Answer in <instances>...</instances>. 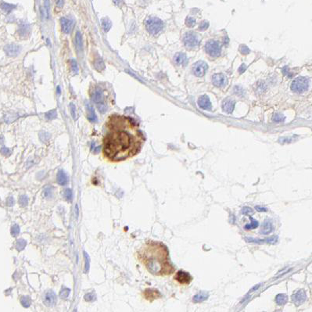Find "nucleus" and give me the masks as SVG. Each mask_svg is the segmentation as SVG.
Returning a JSON list of instances; mask_svg holds the SVG:
<instances>
[{
  "label": "nucleus",
  "mask_w": 312,
  "mask_h": 312,
  "mask_svg": "<svg viewBox=\"0 0 312 312\" xmlns=\"http://www.w3.org/2000/svg\"><path fill=\"white\" fill-rule=\"evenodd\" d=\"M103 153L111 161L132 157L140 151L144 136L135 120L127 116L112 115L106 123Z\"/></svg>",
  "instance_id": "nucleus-1"
},
{
  "label": "nucleus",
  "mask_w": 312,
  "mask_h": 312,
  "mask_svg": "<svg viewBox=\"0 0 312 312\" xmlns=\"http://www.w3.org/2000/svg\"><path fill=\"white\" fill-rule=\"evenodd\" d=\"M138 258L153 275L164 276L175 272V268L169 260L168 249L161 243L147 242L139 251Z\"/></svg>",
  "instance_id": "nucleus-2"
},
{
  "label": "nucleus",
  "mask_w": 312,
  "mask_h": 312,
  "mask_svg": "<svg viewBox=\"0 0 312 312\" xmlns=\"http://www.w3.org/2000/svg\"><path fill=\"white\" fill-rule=\"evenodd\" d=\"M146 28L151 34H157L163 28V23L157 17H149L146 21Z\"/></svg>",
  "instance_id": "nucleus-3"
},
{
  "label": "nucleus",
  "mask_w": 312,
  "mask_h": 312,
  "mask_svg": "<svg viewBox=\"0 0 312 312\" xmlns=\"http://www.w3.org/2000/svg\"><path fill=\"white\" fill-rule=\"evenodd\" d=\"M309 82L306 77H299L292 81L291 84V89L297 93H302L308 89Z\"/></svg>",
  "instance_id": "nucleus-4"
},
{
  "label": "nucleus",
  "mask_w": 312,
  "mask_h": 312,
  "mask_svg": "<svg viewBox=\"0 0 312 312\" xmlns=\"http://www.w3.org/2000/svg\"><path fill=\"white\" fill-rule=\"evenodd\" d=\"M183 42L188 49H193L199 46L200 38L196 33L192 32H186L183 37Z\"/></svg>",
  "instance_id": "nucleus-5"
},
{
  "label": "nucleus",
  "mask_w": 312,
  "mask_h": 312,
  "mask_svg": "<svg viewBox=\"0 0 312 312\" xmlns=\"http://www.w3.org/2000/svg\"><path fill=\"white\" fill-rule=\"evenodd\" d=\"M206 52L207 54L212 57H217L221 53V46L218 42L214 40H210L206 43Z\"/></svg>",
  "instance_id": "nucleus-6"
},
{
  "label": "nucleus",
  "mask_w": 312,
  "mask_h": 312,
  "mask_svg": "<svg viewBox=\"0 0 312 312\" xmlns=\"http://www.w3.org/2000/svg\"><path fill=\"white\" fill-rule=\"evenodd\" d=\"M208 66L203 61H198L192 67V72L197 77H203L206 74Z\"/></svg>",
  "instance_id": "nucleus-7"
},
{
  "label": "nucleus",
  "mask_w": 312,
  "mask_h": 312,
  "mask_svg": "<svg viewBox=\"0 0 312 312\" xmlns=\"http://www.w3.org/2000/svg\"><path fill=\"white\" fill-rule=\"evenodd\" d=\"M175 279L181 285H188L191 282L192 277L189 273L184 271H178L175 274Z\"/></svg>",
  "instance_id": "nucleus-8"
},
{
  "label": "nucleus",
  "mask_w": 312,
  "mask_h": 312,
  "mask_svg": "<svg viewBox=\"0 0 312 312\" xmlns=\"http://www.w3.org/2000/svg\"><path fill=\"white\" fill-rule=\"evenodd\" d=\"M245 239H246L247 243H252L256 244H275L278 241V236L274 235L272 237L267 238V239H253V238L246 237L245 238Z\"/></svg>",
  "instance_id": "nucleus-9"
},
{
  "label": "nucleus",
  "mask_w": 312,
  "mask_h": 312,
  "mask_svg": "<svg viewBox=\"0 0 312 312\" xmlns=\"http://www.w3.org/2000/svg\"><path fill=\"white\" fill-rule=\"evenodd\" d=\"M43 302L47 307L54 306L56 303V296L55 292L52 290L45 292L43 296Z\"/></svg>",
  "instance_id": "nucleus-10"
},
{
  "label": "nucleus",
  "mask_w": 312,
  "mask_h": 312,
  "mask_svg": "<svg viewBox=\"0 0 312 312\" xmlns=\"http://www.w3.org/2000/svg\"><path fill=\"white\" fill-rule=\"evenodd\" d=\"M307 299V295L306 292L303 289H301V290H298L297 292H295L293 295L292 296V300L293 301V303L296 304V305H301L304 303V301H306Z\"/></svg>",
  "instance_id": "nucleus-11"
},
{
  "label": "nucleus",
  "mask_w": 312,
  "mask_h": 312,
  "mask_svg": "<svg viewBox=\"0 0 312 312\" xmlns=\"http://www.w3.org/2000/svg\"><path fill=\"white\" fill-rule=\"evenodd\" d=\"M60 24H61L62 31L65 34H69L72 31L74 22H73V20L67 19L66 17H62V18H60Z\"/></svg>",
  "instance_id": "nucleus-12"
},
{
  "label": "nucleus",
  "mask_w": 312,
  "mask_h": 312,
  "mask_svg": "<svg viewBox=\"0 0 312 312\" xmlns=\"http://www.w3.org/2000/svg\"><path fill=\"white\" fill-rule=\"evenodd\" d=\"M85 107L86 110H87V118L88 120L90 121V122H92V123H95L97 122V116L95 113L94 108L93 106L91 105V103L89 102H86L85 103Z\"/></svg>",
  "instance_id": "nucleus-13"
},
{
  "label": "nucleus",
  "mask_w": 312,
  "mask_h": 312,
  "mask_svg": "<svg viewBox=\"0 0 312 312\" xmlns=\"http://www.w3.org/2000/svg\"><path fill=\"white\" fill-rule=\"evenodd\" d=\"M198 104L201 109L205 110L211 109V103L210 101L209 97L206 95L200 96V98L198 99Z\"/></svg>",
  "instance_id": "nucleus-14"
},
{
  "label": "nucleus",
  "mask_w": 312,
  "mask_h": 312,
  "mask_svg": "<svg viewBox=\"0 0 312 312\" xmlns=\"http://www.w3.org/2000/svg\"><path fill=\"white\" fill-rule=\"evenodd\" d=\"M226 77L223 74H221V73L215 74L212 77V83L216 87H221L226 83Z\"/></svg>",
  "instance_id": "nucleus-15"
},
{
  "label": "nucleus",
  "mask_w": 312,
  "mask_h": 312,
  "mask_svg": "<svg viewBox=\"0 0 312 312\" xmlns=\"http://www.w3.org/2000/svg\"><path fill=\"white\" fill-rule=\"evenodd\" d=\"M235 105V101L232 98H227L222 103V109L225 112L228 114H231L234 110Z\"/></svg>",
  "instance_id": "nucleus-16"
},
{
  "label": "nucleus",
  "mask_w": 312,
  "mask_h": 312,
  "mask_svg": "<svg viewBox=\"0 0 312 312\" xmlns=\"http://www.w3.org/2000/svg\"><path fill=\"white\" fill-rule=\"evenodd\" d=\"M4 50L6 52V53L9 56H16L17 55L19 54L20 51V46H17L15 44H9L7 46H5Z\"/></svg>",
  "instance_id": "nucleus-17"
},
{
  "label": "nucleus",
  "mask_w": 312,
  "mask_h": 312,
  "mask_svg": "<svg viewBox=\"0 0 312 312\" xmlns=\"http://www.w3.org/2000/svg\"><path fill=\"white\" fill-rule=\"evenodd\" d=\"M144 297H145L146 300L153 301L156 300V299H158L159 297H160V293L158 292L157 290L147 289L144 292Z\"/></svg>",
  "instance_id": "nucleus-18"
},
{
  "label": "nucleus",
  "mask_w": 312,
  "mask_h": 312,
  "mask_svg": "<svg viewBox=\"0 0 312 312\" xmlns=\"http://www.w3.org/2000/svg\"><path fill=\"white\" fill-rule=\"evenodd\" d=\"M92 97L93 101H94V103H96V105L101 104V103H103V94L101 89H95L93 92H92Z\"/></svg>",
  "instance_id": "nucleus-19"
},
{
  "label": "nucleus",
  "mask_w": 312,
  "mask_h": 312,
  "mask_svg": "<svg viewBox=\"0 0 312 312\" xmlns=\"http://www.w3.org/2000/svg\"><path fill=\"white\" fill-rule=\"evenodd\" d=\"M174 60H175V63L178 65V66H185L187 63V56L185 53H182V52H178L177 54L175 55V57H174Z\"/></svg>",
  "instance_id": "nucleus-20"
},
{
  "label": "nucleus",
  "mask_w": 312,
  "mask_h": 312,
  "mask_svg": "<svg viewBox=\"0 0 312 312\" xmlns=\"http://www.w3.org/2000/svg\"><path fill=\"white\" fill-rule=\"evenodd\" d=\"M273 231V225L269 220H266L262 225L261 229V233L263 235H268Z\"/></svg>",
  "instance_id": "nucleus-21"
},
{
  "label": "nucleus",
  "mask_w": 312,
  "mask_h": 312,
  "mask_svg": "<svg viewBox=\"0 0 312 312\" xmlns=\"http://www.w3.org/2000/svg\"><path fill=\"white\" fill-rule=\"evenodd\" d=\"M57 182L61 186H65L68 182V177L63 170L59 171L57 174Z\"/></svg>",
  "instance_id": "nucleus-22"
},
{
  "label": "nucleus",
  "mask_w": 312,
  "mask_h": 312,
  "mask_svg": "<svg viewBox=\"0 0 312 312\" xmlns=\"http://www.w3.org/2000/svg\"><path fill=\"white\" fill-rule=\"evenodd\" d=\"M208 293L206 292H201L197 293L196 295H195L193 297V302L194 303H200V302H202V301H206V299L208 298Z\"/></svg>",
  "instance_id": "nucleus-23"
},
{
  "label": "nucleus",
  "mask_w": 312,
  "mask_h": 312,
  "mask_svg": "<svg viewBox=\"0 0 312 312\" xmlns=\"http://www.w3.org/2000/svg\"><path fill=\"white\" fill-rule=\"evenodd\" d=\"M94 67L95 68V70H97L98 71H103L105 69V67H106L104 61L100 57H97L96 59H95Z\"/></svg>",
  "instance_id": "nucleus-24"
},
{
  "label": "nucleus",
  "mask_w": 312,
  "mask_h": 312,
  "mask_svg": "<svg viewBox=\"0 0 312 312\" xmlns=\"http://www.w3.org/2000/svg\"><path fill=\"white\" fill-rule=\"evenodd\" d=\"M288 301V297L286 294L284 293H280V294H278L275 297V301L278 305H284L286 304Z\"/></svg>",
  "instance_id": "nucleus-25"
},
{
  "label": "nucleus",
  "mask_w": 312,
  "mask_h": 312,
  "mask_svg": "<svg viewBox=\"0 0 312 312\" xmlns=\"http://www.w3.org/2000/svg\"><path fill=\"white\" fill-rule=\"evenodd\" d=\"M75 45H76V47L79 50L82 49V47H83V45H82V37H81V34L80 32H76V35H75Z\"/></svg>",
  "instance_id": "nucleus-26"
},
{
  "label": "nucleus",
  "mask_w": 312,
  "mask_h": 312,
  "mask_svg": "<svg viewBox=\"0 0 312 312\" xmlns=\"http://www.w3.org/2000/svg\"><path fill=\"white\" fill-rule=\"evenodd\" d=\"M101 24H102V28L104 30V32H108L110 29L111 28L112 23L108 18L102 19L101 20Z\"/></svg>",
  "instance_id": "nucleus-27"
},
{
  "label": "nucleus",
  "mask_w": 312,
  "mask_h": 312,
  "mask_svg": "<svg viewBox=\"0 0 312 312\" xmlns=\"http://www.w3.org/2000/svg\"><path fill=\"white\" fill-rule=\"evenodd\" d=\"M42 194L44 197L46 198H51L53 195V187L51 186H46L43 189Z\"/></svg>",
  "instance_id": "nucleus-28"
},
{
  "label": "nucleus",
  "mask_w": 312,
  "mask_h": 312,
  "mask_svg": "<svg viewBox=\"0 0 312 312\" xmlns=\"http://www.w3.org/2000/svg\"><path fill=\"white\" fill-rule=\"evenodd\" d=\"M26 245H27V242L26 240L23 239H20L17 241V244H16V248L18 251H21L23 250L24 248H25Z\"/></svg>",
  "instance_id": "nucleus-29"
},
{
  "label": "nucleus",
  "mask_w": 312,
  "mask_h": 312,
  "mask_svg": "<svg viewBox=\"0 0 312 312\" xmlns=\"http://www.w3.org/2000/svg\"><path fill=\"white\" fill-rule=\"evenodd\" d=\"M57 116V112H56V110H49L46 114V119L48 120H52V119H55Z\"/></svg>",
  "instance_id": "nucleus-30"
},
{
  "label": "nucleus",
  "mask_w": 312,
  "mask_h": 312,
  "mask_svg": "<svg viewBox=\"0 0 312 312\" xmlns=\"http://www.w3.org/2000/svg\"><path fill=\"white\" fill-rule=\"evenodd\" d=\"M63 197L65 198V200L67 201H71L72 200V191L71 189L67 188L63 190Z\"/></svg>",
  "instance_id": "nucleus-31"
},
{
  "label": "nucleus",
  "mask_w": 312,
  "mask_h": 312,
  "mask_svg": "<svg viewBox=\"0 0 312 312\" xmlns=\"http://www.w3.org/2000/svg\"><path fill=\"white\" fill-rule=\"evenodd\" d=\"M15 8H16L15 5H11V4H9V3H3L2 4V9H3V11L6 12V13L12 11Z\"/></svg>",
  "instance_id": "nucleus-32"
},
{
  "label": "nucleus",
  "mask_w": 312,
  "mask_h": 312,
  "mask_svg": "<svg viewBox=\"0 0 312 312\" xmlns=\"http://www.w3.org/2000/svg\"><path fill=\"white\" fill-rule=\"evenodd\" d=\"M20 303L22 304V306L24 307H28L31 304V299L29 297H22L20 298Z\"/></svg>",
  "instance_id": "nucleus-33"
},
{
  "label": "nucleus",
  "mask_w": 312,
  "mask_h": 312,
  "mask_svg": "<svg viewBox=\"0 0 312 312\" xmlns=\"http://www.w3.org/2000/svg\"><path fill=\"white\" fill-rule=\"evenodd\" d=\"M249 218H250V221H251V223L247 224L246 226H245V229H256V228L258 226V222L257 221L255 220V219H253V218H251V217H250Z\"/></svg>",
  "instance_id": "nucleus-34"
},
{
  "label": "nucleus",
  "mask_w": 312,
  "mask_h": 312,
  "mask_svg": "<svg viewBox=\"0 0 312 312\" xmlns=\"http://www.w3.org/2000/svg\"><path fill=\"white\" fill-rule=\"evenodd\" d=\"M70 292H71L70 289L66 288V287H63L62 289L60 290V297L62 298V299H67V298L68 297L69 294H70Z\"/></svg>",
  "instance_id": "nucleus-35"
},
{
  "label": "nucleus",
  "mask_w": 312,
  "mask_h": 312,
  "mask_svg": "<svg viewBox=\"0 0 312 312\" xmlns=\"http://www.w3.org/2000/svg\"><path fill=\"white\" fill-rule=\"evenodd\" d=\"M19 203H20V206H23V207L27 206L28 203V196L26 195L20 196V199H19Z\"/></svg>",
  "instance_id": "nucleus-36"
},
{
  "label": "nucleus",
  "mask_w": 312,
  "mask_h": 312,
  "mask_svg": "<svg viewBox=\"0 0 312 312\" xmlns=\"http://www.w3.org/2000/svg\"><path fill=\"white\" fill-rule=\"evenodd\" d=\"M19 233H20V227L18 225L15 224L11 227V235L13 237H17L19 235Z\"/></svg>",
  "instance_id": "nucleus-37"
},
{
  "label": "nucleus",
  "mask_w": 312,
  "mask_h": 312,
  "mask_svg": "<svg viewBox=\"0 0 312 312\" xmlns=\"http://www.w3.org/2000/svg\"><path fill=\"white\" fill-rule=\"evenodd\" d=\"M84 256H85V272H88L90 267V258H89V254L84 251Z\"/></svg>",
  "instance_id": "nucleus-38"
},
{
  "label": "nucleus",
  "mask_w": 312,
  "mask_h": 312,
  "mask_svg": "<svg viewBox=\"0 0 312 312\" xmlns=\"http://www.w3.org/2000/svg\"><path fill=\"white\" fill-rule=\"evenodd\" d=\"M96 299V296L95 294V292H88L85 295V300L86 301H89V302H91V301H94Z\"/></svg>",
  "instance_id": "nucleus-39"
},
{
  "label": "nucleus",
  "mask_w": 312,
  "mask_h": 312,
  "mask_svg": "<svg viewBox=\"0 0 312 312\" xmlns=\"http://www.w3.org/2000/svg\"><path fill=\"white\" fill-rule=\"evenodd\" d=\"M70 109H71V114L72 118L75 120V119L77 118V113H76V106H75L74 103L70 104Z\"/></svg>",
  "instance_id": "nucleus-40"
},
{
  "label": "nucleus",
  "mask_w": 312,
  "mask_h": 312,
  "mask_svg": "<svg viewBox=\"0 0 312 312\" xmlns=\"http://www.w3.org/2000/svg\"><path fill=\"white\" fill-rule=\"evenodd\" d=\"M39 137H40V139L42 142H47V141L49 140V137H50V135H49V133H47V132H41L40 134H39Z\"/></svg>",
  "instance_id": "nucleus-41"
},
{
  "label": "nucleus",
  "mask_w": 312,
  "mask_h": 312,
  "mask_svg": "<svg viewBox=\"0 0 312 312\" xmlns=\"http://www.w3.org/2000/svg\"><path fill=\"white\" fill-rule=\"evenodd\" d=\"M186 25L188 26V27H189V28H192V27L195 25V24H196V20H195L193 18H192V17H187V18H186Z\"/></svg>",
  "instance_id": "nucleus-42"
},
{
  "label": "nucleus",
  "mask_w": 312,
  "mask_h": 312,
  "mask_svg": "<svg viewBox=\"0 0 312 312\" xmlns=\"http://www.w3.org/2000/svg\"><path fill=\"white\" fill-rule=\"evenodd\" d=\"M71 66L73 72L75 73V74H77V72H78V67H77V62H76V60H72L71 61Z\"/></svg>",
  "instance_id": "nucleus-43"
},
{
  "label": "nucleus",
  "mask_w": 312,
  "mask_h": 312,
  "mask_svg": "<svg viewBox=\"0 0 312 312\" xmlns=\"http://www.w3.org/2000/svg\"><path fill=\"white\" fill-rule=\"evenodd\" d=\"M273 120L274 121H275V122H281V121H282L284 119L283 118V116L282 115H281L280 114H276L273 117Z\"/></svg>",
  "instance_id": "nucleus-44"
},
{
  "label": "nucleus",
  "mask_w": 312,
  "mask_h": 312,
  "mask_svg": "<svg viewBox=\"0 0 312 312\" xmlns=\"http://www.w3.org/2000/svg\"><path fill=\"white\" fill-rule=\"evenodd\" d=\"M98 110H100V113L102 114H104L105 112L106 111V106L105 105V103H101V104H98L97 105Z\"/></svg>",
  "instance_id": "nucleus-45"
},
{
  "label": "nucleus",
  "mask_w": 312,
  "mask_h": 312,
  "mask_svg": "<svg viewBox=\"0 0 312 312\" xmlns=\"http://www.w3.org/2000/svg\"><path fill=\"white\" fill-rule=\"evenodd\" d=\"M241 213L243 214H249L250 213H253V210L250 207H249V206H245V207H243L242 209Z\"/></svg>",
  "instance_id": "nucleus-46"
},
{
  "label": "nucleus",
  "mask_w": 312,
  "mask_h": 312,
  "mask_svg": "<svg viewBox=\"0 0 312 312\" xmlns=\"http://www.w3.org/2000/svg\"><path fill=\"white\" fill-rule=\"evenodd\" d=\"M13 204H14V199L12 197V196H9V197L7 198V200H6V205H7V206L11 207V206H13Z\"/></svg>",
  "instance_id": "nucleus-47"
},
{
  "label": "nucleus",
  "mask_w": 312,
  "mask_h": 312,
  "mask_svg": "<svg viewBox=\"0 0 312 312\" xmlns=\"http://www.w3.org/2000/svg\"><path fill=\"white\" fill-rule=\"evenodd\" d=\"M2 153L6 157H9V155L11 154V150L8 149V148H6V147H3L2 148Z\"/></svg>",
  "instance_id": "nucleus-48"
},
{
  "label": "nucleus",
  "mask_w": 312,
  "mask_h": 312,
  "mask_svg": "<svg viewBox=\"0 0 312 312\" xmlns=\"http://www.w3.org/2000/svg\"><path fill=\"white\" fill-rule=\"evenodd\" d=\"M208 26H209L208 22H206V21H203V22L201 23L200 26V30H201V31H204V30H206V29L208 28Z\"/></svg>",
  "instance_id": "nucleus-49"
},
{
  "label": "nucleus",
  "mask_w": 312,
  "mask_h": 312,
  "mask_svg": "<svg viewBox=\"0 0 312 312\" xmlns=\"http://www.w3.org/2000/svg\"><path fill=\"white\" fill-rule=\"evenodd\" d=\"M49 4H50V3H49V0H44V8H45V9H46V11L48 12V13H49Z\"/></svg>",
  "instance_id": "nucleus-50"
},
{
  "label": "nucleus",
  "mask_w": 312,
  "mask_h": 312,
  "mask_svg": "<svg viewBox=\"0 0 312 312\" xmlns=\"http://www.w3.org/2000/svg\"><path fill=\"white\" fill-rule=\"evenodd\" d=\"M92 151H93V153H98L100 152V146H96V147H95V143H92Z\"/></svg>",
  "instance_id": "nucleus-51"
},
{
  "label": "nucleus",
  "mask_w": 312,
  "mask_h": 312,
  "mask_svg": "<svg viewBox=\"0 0 312 312\" xmlns=\"http://www.w3.org/2000/svg\"><path fill=\"white\" fill-rule=\"evenodd\" d=\"M56 4L57 7L62 8L63 6V4H64V1L63 0H56Z\"/></svg>",
  "instance_id": "nucleus-52"
},
{
  "label": "nucleus",
  "mask_w": 312,
  "mask_h": 312,
  "mask_svg": "<svg viewBox=\"0 0 312 312\" xmlns=\"http://www.w3.org/2000/svg\"><path fill=\"white\" fill-rule=\"evenodd\" d=\"M255 209L257 210L258 212H266L267 211V209L265 208V207L261 206H255Z\"/></svg>",
  "instance_id": "nucleus-53"
},
{
  "label": "nucleus",
  "mask_w": 312,
  "mask_h": 312,
  "mask_svg": "<svg viewBox=\"0 0 312 312\" xmlns=\"http://www.w3.org/2000/svg\"><path fill=\"white\" fill-rule=\"evenodd\" d=\"M114 3L115 5L120 6L123 4V0H114Z\"/></svg>",
  "instance_id": "nucleus-54"
},
{
  "label": "nucleus",
  "mask_w": 312,
  "mask_h": 312,
  "mask_svg": "<svg viewBox=\"0 0 312 312\" xmlns=\"http://www.w3.org/2000/svg\"><path fill=\"white\" fill-rule=\"evenodd\" d=\"M244 70H246V66H245L244 64H243V65L241 66L240 68H239V71H240V73H243V72L244 71Z\"/></svg>",
  "instance_id": "nucleus-55"
},
{
  "label": "nucleus",
  "mask_w": 312,
  "mask_h": 312,
  "mask_svg": "<svg viewBox=\"0 0 312 312\" xmlns=\"http://www.w3.org/2000/svg\"><path fill=\"white\" fill-rule=\"evenodd\" d=\"M75 214H76V218H77V217H78V207H77V205H76V206H75Z\"/></svg>",
  "instance_id": "nucleus-56"
}]
</instances>
